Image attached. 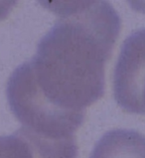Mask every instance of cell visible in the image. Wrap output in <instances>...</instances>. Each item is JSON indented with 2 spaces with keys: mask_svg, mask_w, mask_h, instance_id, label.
Listing matches in <instances>:
<instances>
[{
  "mask_svg": "<svg viewBox=\"0 0 145 158\" xmlns=\"http://www.w3.org/2000/svg\"><path fill=\"white\" fill-rule=\"evenodd\" d=\"M62 4L56 23L32 60L14 70L6 91L22 126L50 134L75 133L85 108L103 96L106 64L121 25L107 1Z\"/></svg>",
  "mask_w": 145,
  "mask_h": 158,
  "instance_id": "obj_1",
  "label": "cell"
},
{
  "mask_svg": "<svg viewBox=\"0 0 145 158\" xmlns=\"http://www.w3.org/2000/svg\"><path fill=\"white\" fill-rule=\"evenodd\" d=\"M113 78L118 106L130 114H145V28L125 39Z\"/></svg>",
  "mask_w": 145,
  "mask_h": 158,
  "instance_id": "obj_2",
  "label": "cell"
},
{
  "mask_svg": "<svg viewBox=\"0 0 145 158\" xmlns=\"http://www.w3.org/2000/svg\"><path fill=\"white\" fill-rule=\"evenodd\" d=\"M75 137L53 138L20 127L0 136V158H77Z\"/></svg>",
  "mask_w": 145,
  "mask_h": 158,
  "instance_id": "obj_3",
  "label": "cell"
},
{
  "mask_svg": "<svg viewBox=\"0 0 145 158\" xmlns=\"http://www.w3.org/2000/svg\"><path fill=\"white\" fill-rule=\"evenodd\" d=\"M89 158H145V136L132 129H113L97 141Z\"/></svg>",
  "mask_w": 145,
  "mask_h": 158,
  "instance_id": "obj_4",
  "label": "cell"
}]
</instances>
